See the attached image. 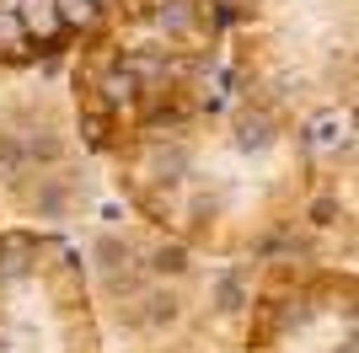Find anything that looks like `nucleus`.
<instances>
[{"label":"nucleus","instance_id":"5","mask_svg":"<svg viewBox=\"0 0 359 353\" xmlns=\"http://www.w3.org/2000/svg\"><path fill=\"white\" fill-rule=\"evenodd\" d=\"M135 0H0V70H32L97 38Z\"/></svg>","mask_w":359,"mask_h":353},{"label":"nucleus","instance_id":"4","mask_svg":"<svg viewBox=\"0 0 359 353\" xmlns=\"http://www.w3.org/2000/svg\"><path fill=\"white\" fill-rule=\"evenodd\" d=\"M247 353H354V273L295 268L263 284Z\"/></svg>","mask_w":359,"mask_h":353},{"label":"nucleus","instance_id":"1","mask_svg":"<svg viewBox=\"0 0 359 353\" xmlns=\"http://www.w3.org/2000/svg\"><path fill=\"white\" fill-rule=\"evenodd\" d=\"M75 123L97 155H123L231 91L215 0H135L75 48Z\"/></svg>","mask_w":359,"mask_h":353},{"label":"nucleus","instance_id":"3","mask_svg":"<svg viewBox=\"0 0 359 353\" xmlns=\"http://www.w3.org/2000/svg\"><path fill=\"white\" fill-rule=\"evenodd\" d=\"M0 353H102L86 268L60 235L0 230Z\"/></svg>","mask_w":359,"mask_h":353},{"label":"nucleus","instance_id":"2","mask_svg":"<svg viewBox=\"0 0 359 353\" xmlns=\"http://www.w3.org/2000/svg\"><path fill=\"white\" fill-rule=\"evenodd\" d=\"M225 22L231 91L279 118L348 97L354 81V0H215Z\"/></svg>","mask_w":359,"mask_h":353}]
</instances>
